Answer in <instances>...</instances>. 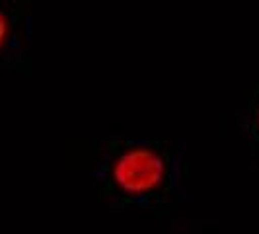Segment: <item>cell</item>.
Returning a JSON list of instances; mask_svg holds the SVG:
<instances>
[{"mask_svg": "<svg viewBox=\"0 0 259 234\" xmlns=\"http://www.w3.org/2000/svg\"><path fill=\"white\" fill-rule=\"evenodd\" d=\"M115 185L129 195L154 191L166 178V162L152 148H131L117 158L111 170Z\"/></svg>", "mask_w": 259, "mask_h": 234, "instance_id": "1", "label": "cell"}, {"mask_svg": "<svg viewBox=\"0 0 259 234\" xmlns=\"http://www.w3.org/2000/svg\"><path fill=\"white\" fill-rule=\"evenodd\" d=\"M4 37H6V20H4V16L0 14V45L4 43Z\"/></svg>", "mask_w": 259, "mask_h": 234, "instance_id": "2", "label": "cell"}]
</instances>
